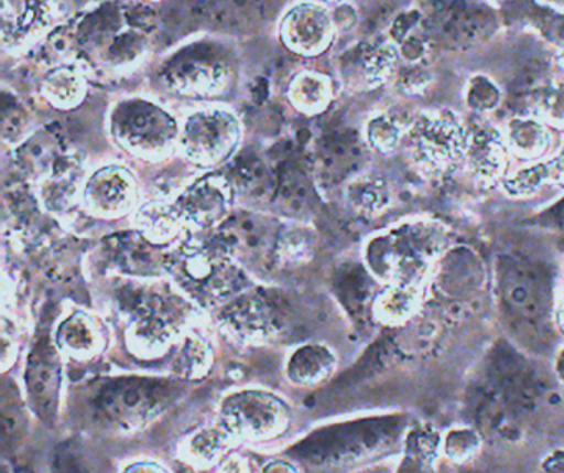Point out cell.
I'll use <instances>...</instances> for the list:
<instances>
[{
  "label": "cell",
  "instance_id": "obj_1",
  "mask_svg": "<svg viewBox=\"0 0 564 473\" xmlns=\"http://www.w3.org/2000/svg\"><path fill=\"white\" fill-rule=\"evenodd\" d=\"M164 270L171 283L196 307L217 311L250 290L249 278L224 238L213 232H187L167 248Z\"/></svg>",
  "mask_w": 564,
  "mask_h": 473
},
{
  "label": "cell",
  "instance_id": "obj_2",
  "mask_svg": "<svg viewBox=\"0 0 564 473\" xmlns=\"http://www.w3.org/2000/svg\"><path fill=\"white\" fill-rule=\"evenodd\" d=\"M497 300L514 337L543 346L553 336L554 273L527 255L503 254L495 265Z\"/></svg>",
  "mask_w": 564,
  "mask_h": 473
},
{
  "label": "cell",
  "instance_id": "obj_3",
  "mask_svg": "<svg viewBox=\"0 0 564 473\" xmlns=\"http://www.w3.org/2000/svg\"><path fill=\"white\" fill-rule=\"evenodd\" d=\"M550 393L543 374L514 347L498 344L488 357L475 397V416L485 429L507 433Z\"/></svg>",
  "mask_w": 564,
  "mask_h": 473
},
{
  "label": "cell",
  "instance_id": "obj_4",
  "mask_svg": "<svg viewBox=\"0 0 564 473\" xmlns=\"http://www.w3.org/2000/svg\"><path fill=\"white\" fill-rule=\"evenodd\" d=\"M444 232L429 222H405L362 245L366 271L381 283L421 284L442 251Z\"/></svg>",
  "mask_w": 564,
  "mask_h": 473
},
{
  "label": "cell",
  "instance_id": "obj_5",
  "mask_svg": "<svg viewBox=\"0 0 564 473\" xmlns=\"http://www.w3.org/2000/svg\"><path fill=\"white\" fill-rule=\"evenodd\" d=\"M180 131V119L147 96L121 98L108 115L111 139L141 161L160 162L177 152Z\"/></svg>",
  "mask_w": 564,
  "mask_h": 473
},
{
  "label": "cell",
  "instance_id": "obj_6",
  "mask_svg": "<svg viewBox=\"0 0 564 473\" xmlns=\"http://www.w3.org/2000/svg\"><path fill=\"white\" fill-rule=\"evenodd\" d=\"M398 433L399 423L394 420L351 423L313 433L290 449V453L306 465L335 469L384 452Z\"/></svg>",
  "mask_w": 564,
  "mask_h": 473
},
{
  "label": "cell",
  "instance_id": "obj_7",
  "mask_svg": "<svg viewBox=\"0 0 564 473\" xmlns=\"http://www.w3.org/2000/svg\"><path fill=\"white\" fill-rule=\"evenodd\" d=\"M242 141V122L226 106H200L181 119L177 154L200 169L219 168Z\"/></svg>",
  "mask_w": 564,
  "mask_h": 473
},
{
  "label": "cell",
  "instance_id": "obj_8",
  "mask_svg": "<svg viewBox=\"0 0 564 473\" xmlns=\"http://www.w3.org/2000/svg\"><path fill=\"white\" fill-rule=\"evenodd\" d=\"M220 426L234 439L269 440L285 432L290 407L276 394L257 387L232 390L219 406Z\"/></svg>",
  "mask_w": 564,
  "mask_h": 473
},
{
  "label": "cell",
  "instance_id": "obj_9",
  "mask_svg": "<svg viewBox=\"0 0 564 473\" xmlns=\"http://www.w3.org/2000/svg\"><path fill=\"white\" fill-rule=\"evenodd\" d=\"M408 141L422 171L442 174L464 159L467 131L451 111L424 112L409 128Z\"/></svg>",
  "mask_w": 564,
  "mask_h": 473
},
{
  "label": "cell",
  "instance_id": "obj_10",
  "mask_svg": "<svg viewBox=\"0 0 564 473\" xmlns=\"http://www.w3.org/2000/svg\"><path fill=\"white\" fill-rule=\"evenodd\" d=\"M186 326L187 311H184V304L173 308L166 298L153 297L133 308L124 334L134 354L158 357L186 336Z\"/></svg>",
  "mask_w": 564,
  "mask_h": 473
},
{
  "label": "cell",
  "instance_id": "obj_11",
  "mask_svg": "<svg viewBox=\"0 0 564 473\" xmlns=\"http://www.w3.org/2000/svg\"><path fill=\"white\" fill-rule=\"evenodd\" d=\"M80 204L87 214L101 221L130 217L140 205V185L124 165L104 164L85 178Z\"/></svg>",
  "mask_w": 564,
  "mask_h": 473
},
{
  "label": "cell",
  "instance_id": "obj_12",
  "mask_svg": "<svg viewBox=\"0 0 564 473\" xmlns=\"http://www.w3.org/2000/svg\"><path fill=\"white\" fill-rule=\"evenodd\" d=\"M187 232H213L232 211L234 191L229 179L206 172L171 197Z\"/></svg>",
  "mask_w": 564,
  "mask_h": 473
},
{
  "label": "cell",
  "instance_id": "obj_13",
  "mask_svg": "<svg viewBox=\"0 0 564 473\" xmlns=\"http://www.w3.org/2000/svg\"><path fill=\"white\" fill-rule=\"evenodd\" d=\"M54 340H41L25 361V397L32 412L52 427L57 423L64 393V363Z\"/></svg>",
  "mask_w": 564,
  "mask_h": 473
},
{
  "label": "cell",
  "instance_id": "obj_14",
  "mask_svg": "<svg viewBox=\"0 0 564 473\" xmlns=\"http://www.w3.org/2000/svg\"><path fill=\"white\" fill-rule=\"evenodd\" d=\"M494 10L477 0H434L425 20L442 39L451 43H470L484 39L495 25Z\"/></svg>",
  "mask_w": 564,
  "mask_h": 473
},
{
  "label": "cell",
  "instance_id": "obj_15",
  "mask_svg": "<svg viewBox=\"0 0 564 473\" xmlns=\"http://www.w3.org/2000/svg\"><path fill=\"white\" fill-rule=\"evenodd\" d=\"M336 25L332 10L315 2L299 3L280 23V39L296 55L316 56L332 45Z\"/></svg>",
  "mask_w": 564,
  "mask_h": 473
},
{
  "label": "cell",
  "instance_id": "obj_16",
  "mask_svg": "<svg viewBox=\"0 0 564 473\" xmlns=\"http://www.w3.org/2000/svg\"><path fill=\"white\" fill-rule=\"evenodd\" d=\"M226 63L213 56H186L167 66L164 85L184 98H213L226 92L230 83Z\"/></svg>",
  "mask_w": 564,
  "mask_h": 473
},
{
  "label": "cell",
  "instance_id": "obj_17",
  "mask_svg": "<svg viewBox=\"0 0 564 473\" xmlns=\"http://www.w3.org/2000/svg\"><path fill=\"white\" fill-rule=\"evenodd\" d=\"M58 17L55 0H2V43L9 52H22Z\"/></svg>",
  "mask_w": 564,
  "mask_h": 473
},
{
  "label": "cell",
  "instance_id": "obj_18",
  "mask_svg": "<svg viewBox=\"0 0 564 473\" xmlns=\"http://www.w3.org/2000/svg\"><path fill=\"white\" fill-rule=\"evenodd\" d=\"M398 56V46L392 40L362 43L343 60V79L352 88H378L391 78Z\"/></svg>",
  "mask_w": 564,
  "mask_h": 473
},
{
  "label": "cell",
  "instance_id": "obj_19",
  "mask_svg": "<svg viewBox=\"0 0 564 473\" xmlns=\"http://www.w3.org/2000/svg\"><path fill=\"white\" fill-rule=\"evenodd\" d=\"M52 340L62 356L82 361V363L98 356L107 343L100 321L94 314L78 308L61 318Z\"/></svg>",
  "mask_w": 564,
  "mask_h": 473
},
{
  "label": "cell",
  "instance_id": "obj_20",
  "mask_svg": "<svg viewBox=\"0 0 564 473\" xmlns=\"http://www.w3.org/2000/svg\"><path fill=\"white\" fill-rule=\"evenodd\" d=\"M134 230L156 247H173L187 234L170 198H148L130 215Z\"/></svg>",
  "mask_w": 564,
  "mask_h": 473
},
{
  "label": "cell",
  "instance_id": "obj_21",
  "mask_svg": "<svg viewBox=\"0 0 564 473\" xmlns=\"http://www.w3.org/2000/svg\"><path fill=\"white\" fill-rule=\"evenodd\" d=\"M464 159L478 181L491 184L501 178L507 165L503 139L490 126H475L467 131Z\"/></svg>",
  "mask_w": 564,
  "mask_h": 473
},
{
  "label": "cell",
  "instance_id": "obj_22",
  "mask_svg": "<svg viewBox=\"0 0 564 473\" xmlns=\"http://www.w3.org/2000/svg\"><path fill=\"white\" fill-rule=\"evenodd\" d=\"M338 366L332 347L323 343H305L293 347L285 361V376L293 386L316 387L328 380Z\"/></svg>",
  "mask_w": 564,
  "mask_h": 473
},
{
  "label": "cell",
  "instance_id": "obj_23",
  "mask_svg": "<svg viewBox=\"0 0 564 473\" xmlns=\"http://www.w3.org/2000/svg\"><path fill=\"white\" fill-rule=\"evenodd\" d=\"M217 313L227 330L232 331L236 336L246 337V340L267 336L272 330L269 308L260 298L253 297L250 290L227 301L217 310Z\"/></svg>",
  "mask_w": 564,
  "mask_h": 473
},
{
  "label": "cell",
  "instance_id": "obj_24",
  "mask_svg": "<svg viewBox=\"0 0 564 473\" xmlns=\"http://www.w3.org/2000/svg\"><path fill=\"white\" fill-rule=\"evenodd\" d=\"M41 93L55 109L70 111L87 98V73L78 63H61L42 76Z\"/></svg>",
  "mask_w": 564,
  "mask_h": 473
},
{
  "label": "cell",
  "instance_id": "obj_25",
  "mask_svg": "<svg viewBox=\"0 0 564 473\" xmlns=\"http://www.w3.org/2000/svg\"><path fill=\"white\" fill-rule=\"evenodd\" d=\"M435 277L445 293L460 297L470 293L484 281V268L474 251L464 247L452 248L438 260Z\"/></svg>",
  "mask_w": 564,
  "mask_h": 473
},
{
  "label": "cell",
  "instance_id": "obj_26",
  "mask_svg": "<svg viewBox=\"0 0 564 473\" xmlns=\"http://www.w3.org/2000/svg\"><path fill=\"white\" fill-rule=\"evenodd\" d=\"M286 98H289L290 105L302 115H319L332 103V79L323 73L302 69L290 79Z\"/></svg>",
  "mask_w": 564,
  "mask_h": 473
},
{
  "label": "cell",
  "instance_id": "obj_27",
  "mask_svg": "<svg viewBox=\"0 0 564 473\" xmlns=\"http://www.w3.org/2000/svg\"><path fill=\"white\" fill-rule=\"evenodd\" d=\"M421 288L415 283H388L372 300L376 320L386 324L401 323L417 310Z\"/></svg>",
  "mask_w": 564,
  "mask_h": 473
},
{
  "label": "cell",
  "instance_id": "obj_28",
  "mask_svg": "<svg viewBox=\"0 0 564 473\" xmlns=\"http://www.w3.org/2000/svg\"><path fill=\"white\" fill-rule=\"evenodd\" d=\"M346 204L361 215H378L391 204L388 182L375 174H359L349 179L343 189Z\"/></svg>",
  "mask_w": 564,
  "mask_h": 473
},
{
  "label": "cell",
  "instance_id": "obj_29",
  "mask_svg": "<svg viewBox=\"0 0 564 473\" xmlns=\"http://www.w3.org/2000/svg\"><path fill=\"white\" fill-rule=\"evenodd\" d=\"M505 135L511 151L524 159L540 158L551 142L546 126L534 116H514L507 122Z\"/></svg>",
  "mask_w": 564,
  "mask_h": 473
},
{
  "label": "cell",
  "instance_id": "obj_30",
  "mask_svg": "<svg viewBox=\"0 0 564 473\" xmlns=\"http://www.w3.org/2000/svg\"><path fill=\"white\" fill-rule=\"evenodd\" d=\"M508 17L514 22L531 26L557 45H564V15L534 0H511L507 3Z\"/></svg>",
  "mask_w": 564,
  "mask_h": 473
},
{
  "label": "cell",
  "instance_id": "obj_31",
  "mask_svg": "<svg viewBox=\"0 0 564 473\" xmlns=\"http://www.w3.org/2000/svg\"><path fill=\"white\" fill-rule=\"evenodd\" d=\"M556 182H564V142L560 152L550 161L521 169L517 174L507 179L505 191L508 194L521 197V195L534 194L544 185L556 184Z\"/></svg>",
  "mask_w": 564,
  "mask_h": 473
},
{
  "label": "cell",
  "instance_id": "obj_32",
  "mask_svg": "<svg viewBox=\"0 0 564 473\" xmlns=\"http://www.w3.org/2000/svg\"><path fill=\"white\" fill-rule=\"evenodd\" d=\"M85 179L78 181L74 171L52 172L47 178L42 179L39 184V201L42 207L48 212L67 211L75 198L80 201L82 185Z\"/></svg>",
  "mask_w": 564,
  "mask_h": 473
},
{
  "label": "cell",
  "instance_id": "obj_33",
  "mask_svg": "<svg viewBox=\"0 0 564 473\" xmlns=\"http://www.w3.org/2000/svg\"><path fill=\"white\" fill-rule=\"evenodd\" d=\"M232 440L234 437L220 423L216 427H204L187 439V459L196 465H210L226 455Z\"/></svg>",
  "mask_w": 564,
  "mask_h": 473
},
{
  "label": "cell",
  "instance_id": "obj_34",
  "mask_svg": "<svg viewBox=\"0 0 564 473\" xmlns=\"http://www.w3.org/2000/svg\"><path fill=\"white\" fill-rule=\"evenodd\" d=\"M213 363V353L206 341L199 336H184L176 357V370L184 377H200L207 373Z\"/></svg>",
  "mask_w": 564,
  "mask_h": 473
},
{
  "label": "cell",
  "instance_id": "obj_35",
  "mask_svg": "<svg viewBox=\"0 0 564 473\" xmlns=\"http://www.w3.org/2000/svg\"><path fill=\"white\" fill-rule=\"evenodd\" d=\"M404 129L394 116L379 112L371 116L365 126V139L369 148L379 152H389L401 142Z\"/></svg>",
  "mask_w": 564,
  "mask_h": 473
},
{
  "label": "cell",
  "instance_id": "obj_36",
  "mask_svg": "<svg viewBox=\"0 0 564 473\" xmlns=\"http://www.w3.org/2000/svg\"><path fill=\"white\" fill-rule=\"evenodd\" d=\"M538 116L551 125L564 126V83H547L533 92Z\"/></svg>",
  "mask_w": 564,
  "mask_h": 473
},
{
  "label": "cell",
  "instance_id": "obj_37",
  "mask_svg": "<svg viewBox=\"0 0 564 473\" xmlns=\"http://www.w3.org/2000/svg\"><path fill=\"white\" fill-rule=\"evenodd\" d=\"M465 101L477 112L494 111L501 103V89L494 79L485 75H475L465 86Z\"/></svg>",
  "mask_w": 564,
  "mask_h": 473
},
{
  "label": "cell",
  "instance_id": "obj_38",
  "mask_svg": "<svg viewBox=\"0 0 564 473\" xmlns=\"http://www.w3.org/2000/svg\"><path fill=\"white\" fill-rule=\"evenodd\" d=\"M312 235L305 228H290L279 241V255L283 261H305L312 257Z\"/></svg>",
  "mask_w": 564,
  "mask_h": 473
},
{
  "label": "cell",
  "instance_id": "obj_39",
  "mask_svg": "<svg viewBox=\"0 0 564 473\" xmlns=\"http://www.w3.org/2000/svg\"><path fill=\"white\" fill-rule=\"evenodd\" d=\"M398 83L405 93L414 95L421 93L431 83V73L422 66V63H408L404 69L398 75Z\"/></svg>",
  "mask_w": 564,
  "mask_h": 473
},
{
  "label": "cell",
  "instance_id": "obj_40",
  "mask_svg": "<svg viewBox=\"0 0 564 473\" xmlns=\"http://www.w3.org/2000/svg\"><path fill=\"white\" fill-rule=\"evenodd\" d=\"M399 55L402 56L405 63H422V60L427 55V40L424 39L419 30L412 32L411 35L405 36L402 42H399L398 45Z\"/></svg>",
  "mask_w": 564,
  "mask_h": 473
},
{
  "label": "cell",
  "instance_id": "obj_41",
  "mask_svg": "<svg viewBox=\"0 0 564 473\" xmlns=\"http://www.w3.org/2000/svg\"><path fill=\"white\" fill-rule=\"evenodd\" d=\"M422 22H424V15H422V12H419V10H405V12L399 13L391 25L392 42L398 45L405 36L415 32Z\"/></svg>",
  "mask_w": 564,
  "mask_h": 473
},
{
  "label": "cell",
  "instance_id": "obj_42",
  "mask_svg": "<svg viewBox=\"0 0 564 473\" xmlns=\"http://www.w3.org/2000/svg\"><path fill=\"white\" fill-rule=\"evenodd\" d=\"M538 225L550 230L564 232V197L544 208L536 217Z\"/></svg>",
  "mask_w": 564,
  "mask_h": 473
},
{
  "label": "cell",
  "instance_id": "obj_43",
  "mask_svg": "<svg viewBox=\"0 0 564 473\" xmlns=\"http://www.w3.org/2000/svg\"><path fill=\"white\" fill-rule=\"evenodd\" d=\"M52 473H90L85 469L84 463L70 452L58 453L55 459V466Z\"/></svg>",
  "mask_w": 564,
  "mask_h": 473
},
{
  "label": "cell",
  "instance_id": "obj_44",
  "mask_svg": "<svg viewBox=\"0 0 564 473\" xmlns=\"http://www.w3.org/2000/svg\"><path fill=\"white\" fill-rule=\"evenodd\" d=\"M262 473H299V470L285 460H273L263 466Z\"/></svg>",
  "mask_w": 564,
  "mask_h": 473
},
{
  "label": "cell",
  "instance_id": "obj_45",
  "mask_svg": "<svg viewBox=\"0 0 564 473\" xmlns=\"http://www.w3.org/2000/svg\"><path fill=\"white\" fill-rule=\"evenodd\" d=\"M543 470L544 473H564V453H556L547 459Z\"/></svg>",
  "mask_w": 564,
  "mask_h": 473
},
{
  "label": "cell",
  "instance_id": "obj_46",
  "mask_svg": "<svg viewBox=\"0 0 564 473\" xmlns=\"http://www.w3.org/2000/svg\"><path fill=\"white\" fill-rule=\"evenodd\" d=\"M124 473H167L163 466L154 465V463H137L130 466Z\"/></svg>",
  "mask_w": 564,
  "mask_h": 473
},
{
  "label": "cell",
  "instance_id": "obj_47",
  "mask_svg": "<svg viewBox=\"0 0 564 473\" xmlns=\"http://www.w3.org/2000/svg\"><path fill=\"white\" fill-rule=\"evenodd\" d=\"M220 473H246V465H243L242 460L237 459V456H232V459H229L224 463L223 469H220Z\"/></svg>",
  "mask_w": 564,
  "mask_h": 473
},
{
  "label": "cell",
  "instance_id": "obj_48",
  "mask_svg": "<svg viewBox=\"0 0 564 473\" xmlns=\"http://www.w3.org/2000/svg\"><path fill=\"white\" fill-rule=\"evenodd\" d=\"M556 321L557 326L561 327V331L564 333V297L561 298L560 303L556 307Z\"/></svg>",
  "mask_w": 564,
  "mask_h": 473
},
{
  "label": "cell",
  "instance_id": "obj_49",
  "mask_svg": "<svg viewBox=\"0 0 564 473\" xmlns=\"http://www.w3.org/2000/svg\"><path fill=\"white\" fill-rule=\"evenodd\" d=\"M554 369H556L557 377H560L564 383V350L557 354L556 366H554Z\"/></svg>",
  "mask_w": 564,
  "mask_h": 473
},
{
  "label": "cell",
  "instance_id": "obj_50",
  "mask_svg": "<svg viewBox=\"0 0 564 473\" xmlns=\"http://www.w3.org/2000/svg\"><path fill=\"white\" fill-rule=\"evenodd\" d=\"M560 65H561V68L564 69V45L561 46V52H560Z\"/></svg>",
  "mask_w": 564,
  "mask_h": 473
},
{
  "label": "cell",
  "instance_id": "obj_51",
  "mask_svg": "<svg viewBox=\"0 0 564 473\" xmlns=\"http://www.w3.org/2000/svg\"><path fill=\"white\" fill-rule=\"evenodd\" d=\"M151 2H158V0H151Z\"/></svg>",
  "mask_w": 564,
  "mask_h": 473
}]
</instances>
